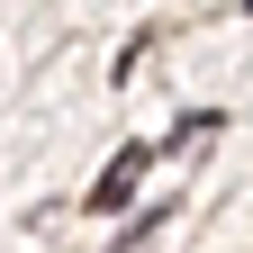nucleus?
Returning <instances> with one entry per match:
<instances>
[{
	"instance_id": "1",
	"label": "nucleus",
	"mask_w": 253,
	"mask_h": 253,
	"mask_svg": "<svg viewBox=\"0 0 253 253\" xmlns=\"http://www.w3.org/2000/svg\"><path fill=\"white\" fill-rule=\"evenodd\" d=\"M136 172H145V145H126L118 163H109L100 181H90V199H82V208H90V217H118L126 199H136Z\"/></svg>"
},
{
	"instance_id": "2",
	"label": "nucleus",
	"mask_w": 253,
	"mask_h": 253,
	"mask_svg": "<svg viewBox=\"0 0 253 253\" xmlns=\"http://www.w3.org/2000/svg\"><path fill=\"white\" fill-rule=\"evenodd\" d=\"M244 18H253V0H244Z\"/></svg>"
}]
</instances>
